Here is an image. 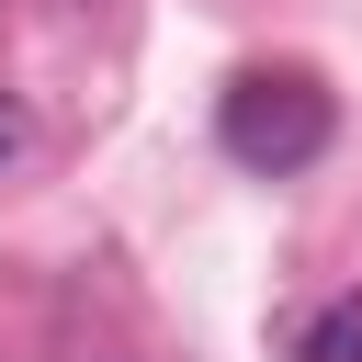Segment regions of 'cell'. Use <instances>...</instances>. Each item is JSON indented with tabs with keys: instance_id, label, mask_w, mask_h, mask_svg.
Returning <instances> with one entry per match:
<instances>
[{
	"instance_id": "cell-2",
	"label": "cell",
	"mask_w": 362,
	"mask_h": 362,
	"mask_svg": "<svg viewBox=\"0 0 362 362\" xmlns=\"http://www.w3.org/2000/svg\"><path fill=\"white\" fill-rule=\"evenodd\" d=\"M351 351H362V305H339V317L305 339V362H351Z\"/></svg>"
},
{
	"instance_id": "cell-3",
	"label": "cell",
	"mask_w": 362,
	"mask_h": 362,
	"mask_svg": "<svg viewBox=\"0 0 362 362\" xmlns=\"http://www.w3.org/2000/svg\"><path fill=\"white\" fill-rule=\"evenodd\" d=\"M23 136H34V124H23V102L0 90V158H23Z\"/></svg>"
},
{
	"instance_id": "cell-1",
	"label": "cell",
	"mask_w": 362,
	"mask_h": 362,
	"mask_svg": "<svg viewBox=\"0 0 362 362\" xmlns=\"http://www.w3.org/2000/svg\"><path fill=\"white\" fill-rule=\"evenodd\" d=\"M215 147H226L238 170H305V158L328 147V102H317L305 79H238L226 113H215Z\"/></svg>"
}]
</instances>
